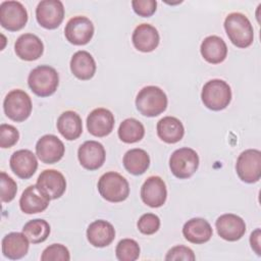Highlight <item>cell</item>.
I'll use <instances>...</instances> for the list:
<instances>
[{"mask_svg":"<svg viewBox=\"0 0 261 261\" xmlns=\"http://www.w3.org/2000/svg\"><path fill=\"white\" fill-rule=\"evenodd\" d=\"M224 30L229 41L238 48H247L254 41V30L251 21L243 13H229L224 20Z\"/></svg>","mask_w":261,"mask_h":261,"instance_id":"obj_1","label":"cell"},{"mask_svg":"<svg viewBox=\"0 0 261 261\" xmlns=\"http://www.w3.org/2000/svg\"><path fill=\"white\" fill-rule=\"evenodd\" d=\"M167 96L157 86L144 87L137 95L136 107L138 111L147 117H155L165 111Z\"/></svg>","mask_w":261,"mask_h":261,"instance_id":"obj_2","label":"cell"},{"mask_svg":"<svg viewBox=\"0 0 261 261\" xmlns=\"http://www.w3.org/2000/svg\"><path fill=\"white\" fill-rule=\"evenodd\" d=\"M28 84L37 96L49 97L56 92L59 76L55 68L49 65H39L30 72Z\"/></svg>","mask_w":261,"mask_h":261,"instance_id":"obj_3","label":"cell"},{"mask_svg":"<svg viewBox=\"0 0 261 261\" xmlns=\"http://www.w3.org/2000/svg\"><path fill=\"white\" fill-rule=\"evenodd\" d=\"M201 99L204 106L208 109L219 111L229 105L231 101V89L226 82L214 79L204 85Z\"/></svg>","mask_w":261,"mask_h":261,"instance_id":"obj_4","label":"cell"},{"mask_svg":"<svg viewBox=\"0 0 261 261\" xmlns=\"http://www.w3.org/2000/svg\"><path fill=\"white\" fill-rule=\"evenodd\" d=\"M97 187L102 198L111 203L122 202L129 195L127 180L115 171H108L101 175Z\"/></svg>","mask_w":261,"mask_h":261,"instance_id":"obj_5","label":"cell"},{"mask_svg":"<svg viewBox=\"0 0 261 261\" xmlns=\"http://www.w3.org/2000/svg\"><path fill=\"white\" fill-rule=\"evenodd\" d=\"M198 167L199 156L195 150L188 147L175 150L169 158V168L172 174L179 179L191 177Z\"/></svg>","mask_w":261,"mask_h":261,"instance_id":"obj_6","label":"cell"},{"mask_svg":"<svg viewBox=\"0 0 261 261\" xmlns=\"http://www.w3.org/2000/svg\"><path fill=\"white\" fill-rule=\"evenodd\" d=\"M32 100L27 92L15 89L10 91L3 102V109L6 116L16 122L24 121L32 112Z\"/></svg>","mask_w":261,"mask_h":261,"instance_id":"obj_7","label":"cell"},{"mask_svg":"<svg viewBox=\"0 0 261 261\" xmlns=\"http://www.w3.org/2000/svg\"><path fill=\"white\" fill-rule=\"evenodd\" d=\"M236 170L244 182H257L261 177V152L257 149L242 152L237 159Z\"/></svg>","mask_w":261,"mask_h":261,"instance_id":"obj_8","label":"cell"},{"mask_svg":"<svg viewBox=\"0 0 261 261\" xmlns=\"http://www.w3.org/2000/svg\"><path fill=\"white\" fill-rule=\"evenodd\" d=\"M28 21V12L24 6L18 1H3L0 4V23L10 31L21 30Z\"/></svg>","mask_w":261,"mask_h":261,"instance_id":"obj_9","label":"cell"},{"mask_svg":"<svg viewBox=\"0 0 261 261\" xmlns=\"http://www.w3.org/2000/svg\"><path fill=\"white\" fill-rule=\"evenodd\" d=\"M36 18L39 24L47 30L58 28L64 18V7L59 0H43L36 8Z\"/></svg>","mask_w":261,"mask_h":261,"instance_id":"obj_10","label":"cell"},{"mask_svg":"<svg viewBox=\"0 0 261 261\" xmlns=\"http://www.w3.org/2000/svg\"><path fill=\"white\" fill-rule=\"evenodd\" d=\"M94 24L86 16L77 15L70 18L64 29L66 40L76 46L88 44L94 35Z\"/></svg>","mask_w":261,"mask_h":261,"instance_id":"obj_11","label":"cell"},{"mask_svg":"<svg viewBox=\"0 0 261 261\" xmlns=\"http://www.w3.org/2000/svg\"><path fill=\"white\" fill-rule=\"evenodd\" d=\"M65 152L62 141L54 135L41 137L36 144V154L45 164H53L61 160Z\"/></svg>","mask_w":261,"mask_h":261,"instance_id":"obj_12","label":"cell"},{"mask_svg":"<svg viewBox=\"0 0 261 261\" xmlns=\"http://www.w3.org/2000/svg\"><path fill=\"white\" fill-rule=\"evenodd\" d=\"M81 165L88 170H97L105 162L106 152L103 145L97 141H86L77 150Z\"/></svg>","mask_w":261,"mask_h":261,"instance_id":"obj_13","label":"cell"},{"mask_svg":"<svg viewBox=\"0 0 261 261\" xmlns=\"http://www.w3.org/2000/svg\"><path fill=\"white\" fill-rule=\"evenodd\" d=\"M141 198L149 207H161L167 198V190L164 180L157 175L149 176L141 188Z\"/></svg>","mask_w":261,"mask_h":261,"instance_id":"obj_14","label":"cell"},{"mask_svg":"<svg viewBox=\"0 0 261 261\" xmlns=\"http://www.w3.org/2000/svg\"><path fill=\"white\" fill-rule=\"evenodd\" d=\"M215 227L218 236L228 242L240 240L246 232V223L243 218L232 213L220 215L215 222Z\"/></svg>","mask_w":261,"mask_h":261,"instance_id":"obj_15","label":"cell"},{"mask_svg":"<svg viewBox=\"0 0 261 261\" xmlns=\"http://www.w3.org/2000/svg\"><path fill=\"white\" fill-rule=\"evenodd\" d=\"M37 187L51 200L60 198L66 190V180L63 174L55 169H46L37 179Z\"/></svg>","mask_w":261,"mask_h":261,"instance_id":"obj_16","label":"cell"},{"mask_svg":"<svg viewBox=\"0 0 261 261\" xmlns=\"http://www.w3.org/2000/svg\"><path fill=\"white\" fill-rule=\"evenodd\" d=\"M114 126V115L106 108H96L87 117V128L95 137L108 136Z\"/></svg>","mask_w":261,"mask_h":261,"instance_id":"obj_17","label":"cell"},{"mask_svg":"<svg viewBox=\"0 0 261 261\" xmlns=\"http://www.w3.org/2000/svg\"><path fill=\"white\" fill-rule=\"evenodd\" d=\"M9 164L13 173L22 179L32 177L38 168L36 155L27 149L15 151L10 157Z\"/></svg>","mask_w":261,"mask_h":261,"instance_id":"obj_18","label":"cell"},{"mask_svg":"<svg viewBox=\"0 0 261 261\" xmlns=\"http://www.w3.org/2000/svg\"><path fill=\"white\" fill-rule=\"evenodd\" d=\"M50 198L42 192L37 185L28 187L21 194L19 199V207L25 214H35L43 212L47 209Z\"/></svg>","mask_w":261,"mask_h":261,"instance_id":"obj_19","label":"cell"},{"mask_svg":"<svg viewBox=\"0 0 261 261\" xmlns=\"http://www.w3.org/2000/svg\"><path fill=\"white\" fill-rule=\"evenodd\" d=\"M14 51L20 59L33 61L42 56L44 45L38 36L34 34H22L14 44Z\"/></svg>","mask_w":261,"mask_h":261,"instance_id":"obj_20","label":"cell"},{"mask_svg":"<svg viewBox=\"0 0 261 261\" xmlns=\"http://www.w3.org/2000/svg\"><path fill=\"white\" fill-rule=\"evenodd\" d=\"M114 238L115 229L113 225L106 220H95L87 228V239L94 247H107L113 242Z\"/></svg>","mask_w":261,"mask_h":261,"instance_id":"obj_21","label":"cell"},{"mask_svg":"<svg viewBox=\"0 0 261 261\" xmlns=\"http://www.w3.org/2000/svg\"><path fill=\"white\" fill-rule=\"evenodd\" d=\"M135 48L141 52H152L155 50L160 41L158 31L149 23L139 24L132 36Z\"/></svg>","mask_w":261,"mask_h":261,"instance_id":"obj_22","label":"cell"},{"mask_svg":"<svg viewBox=\"0 0 261 261\" xmlns=\"http://www.w3.org/2000/svg\"><path fill=\"white\" fill-rule=\"evenodd\" d=\"M213 230L210 223L200 217L188 220L182 227L185 239L192 244L207 243L212 237Z\"/></svg>","mask_w":261,"mask_h":261,"instance_id":"obj_23","label":"cell"},{"mask_svg":"<svg viewBox=\"0 0 261 261\" xmlns=\"http://www.w3.org/2000/svg\"><path fill=\"white\" fill-rule=\"evenodd\" d=\"M29 242L23 232H10L2 240V253L11 260L21 259L28 254Z\"/></svg>","mask_w":261,"mask_h":261,"instance_id":"obj_24","label":"cell"},{"mask_svg":"<svg viewBox=\"0 0 261 261\" xmlns=\"http://www.w3.org/2000/svg\"><path fill=\"white\" fill-rule=\"evenodd\" d=\"M200 51L201 55L207 62L211 64H218L226 58L227 46L220 37L208 36L203 40Z\"/></svg>","mask_w":261,"mask_h":261,"instance_id":"obj_25","label":"cell"},{"mask_svg":"<svg viewBox=\"0 0 261 261\" xmlns=\"http://www.w3.org/2000/svg\"><path fill=\"white\" fill-rule=\"evenodd\" d=\"M70 70L72 74L82 81L92 79L96 72V62L93 56L85 51L75 52L70 59Z\"/></svg>","mask_w":261,"mask_h":261,"instance_id":"obj_26","label":"cell"},{"mask_svg":"<svg viewBox=\"0 0 261 261\" xmlns=\"http://www.w3.org/2000/svg\"><path fill=\"white\" fill-rule=\"evenodd\" d=\"M157 135L163 142L175 144L182 139L185 127L176 117L165 116L157 122Z\"/></svg>","mask_w":261,"mask_h":261,"instance_id":"obj_27","label":"cell"},{"mask_svg":"<svg viewBox=\"0 0 261 261\" xmlns=\"http://www.w3.org/2000/svg\"><path fill=\"white\" fill-rule=\"evenodd\" d=\"M57 129L68 141L77 139L83 133L81 116L71 110L63 112L57 119Z\"/></svg>","mask_w":261,"mask_h":261,"instance_id":"obj_28","label":"cell"},{"mask_svg":"<svg viewBox=\"0 0 261 261\" xmlns=\"http://www.w3.org/2000/svg\"><path fill=\"white\" fill-rule=\"evenodd\" d=\"M123 166L124 168L134 175L143 174L150 165V157L148 153L139 148L128 150L123 156Z\"/></svg>","mask_w":261,"mask_h":261,"instance_id":"obj_29","label":"cell"},{"mask_svg":"<svg viewBox=\"0 0 261 261\" xmlns=\"http://www.w3.org/2000/svg\"><path fill=\"white\" fill-rule=\"evenodd\" d=\"M145 135V127L142 122L136 118L124 119L118 127L119 139L126 144H133L141 141Z\"/></svg>","mask_w":261,"mask_h":261,"instance_id":"obj_30","label":"cell"},{"mask_svg":"<svg viewBox=\"0 0 261 261\" xmlns=\"http://www.w3.org/2000/svg\"><path fill=\"white\" fill-rule=\"evenodd\" d=\"M51 231L49 223L40 218H36L28 221L23 227L22 232L33 244H40L47 240Z\"/></svg>","mask_w":261,"mask_h":261,"instance_id":"obj_31","label":"cell"},{"mask_svg":"<svg viewBox=\"0 0 261 261\" xmlns=\"http://www.w3.org/2000/svg\"><path fill=\"white\" fill-rule=\"evenodd\" d=\"M140 246L133 239H123L116 246L115 254L119 261H135L140 256Z\"/></svg>","mask_w":261,"mask_h":261,"instance_id":"obj_32","label":"cell"},{"mask_svg":"<svg viewBox=\"0 0 261 261\" xmlns=\"http://www.w3.org/2000/svg\"><path fill=\"white\" fill-rule=\"evenodd\" d=\"M42 261H68L70 254L68 249L61 244H52L48 246L41 255Z\"/></svg>","mask_w":261,"mask_h":261,"instance_id":"obj_33","label":"cell"},{"mask_svg":"<svg viewBox=\"0 0 261 261\" xmlns=\"http://www.w3.org/2000/svg\"><path fill=\"white\" fill-rule=\"evenodd\" d=\"M138 229L143 234H153L160 227V218L154 213H146L143 214L137 223Z\"/></svg>","mask_w":261,"mask_h":261,"instance_id":"obj_34","label":"cell"},{"mask_svg":"<svg viewBox=\"0 0 261 261\" xmlns=\"http://www.w3.org/2000/svg\"><path fill=\"white\" fill-rule=\"evenodd\" d=\"M0 185H1V201L3 203L11 202L17 192L16 182L5 172L0 173Z\"/></svg>","mask_w":261,"mask_h":261,"instance_id":"obj_35","label":"cell"},{"mask_svg":"<svg viewBox=\"0 0 261 261\" xmlns=\"http://www.w3.org/2000/svg\"><path fill=\"white\" fill-rule=\"evenodd\" d=\"M19 139L18 130L11 124L2 123L0 125V147L10 148L17 143Z\"/></svg>","mask_w":261,"mask_h":261,"instance_id":"obj_36","label":"cell"},{"mask_svg":"<svg viewBox=\"0 0 261 261\" xmlns=\"http://www.w3.org/2000/svg\"><path fill=\"white\" fill-rule=\"evenodd\" d=\"M196 259V256L193 252V250L189 247L186 246H175L173 248H171L166 256H165V260H186V261H194Z\"/></svg>","mask_w":261,"mask_h":261,"instance_id":"obj_37","label":"cell"},{"mask_svg":"<svg viewBox=\"0 0 261 261\" xmlns=\"http://www.w3.org/2000/svg\"><path fill=\"white\" fill-rule=\"evenodd\" d=\"M134 11L143 17H149L156 11L157 2L155 0H134L132 1Z\"/></svg>","mask_w":261,"mask_h":261,"instance_id":"obj_38","label":"cell"},{"mask_svg":"<svg viewBox=\"0 0 261 261\" xmlns=\"http://www.w3.org/2000/svg\"><path fill=\"white\" fill-rule=\"evenodd\" d=\"M260 237H261V231L260 228H256L250 236V244L254 252L260 256L261 251H260Z\"/></svg>","mask_w":261,"mask_h":261,"instance_id":"obj_39","label":"cell"}]
</instances>
